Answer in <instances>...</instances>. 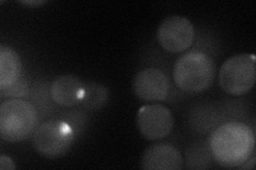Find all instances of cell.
Segmentation results:
<instances>
[{
	"label": "cell",
	"mask_w": 256,
	"mask_h": 170,
	"mask_svg": "<svg viewBox=\"0 0 256 170\" xmlns=\"http://www.w3.org/2000/svg\"><path fill=\"white\" fill-rule=\"evenodd\" d=\"M255 162H256L255 153H253V155L248 159L244 164H242L238 167V169H253L255 167Z\"/></svg>",
	"instance_id": "9a60e30c"
},
{
	"label": "cell",
	"mask_w": 256,
	"mask_h": 170,
	"mask_svg": "<svg viewBox=\"0 0 256 170\" xmlns=\"http://www.w3.org/2000/svg\"><path fill=\"white\" fill-rule=\"evenodd\" d=\"M132 87L134 96L143 101H164L169 94L170 82L162 70L148 67L134 77Z\"/></svg>",
	"instance_id": "ba28073f"
},
{
	"label": "cell",
	"mask_w": 256,
	"mask_h": 170,
	"mask_svg": "<svg viewBox=\"0 0 256 170\" xmlns=\"http://www.w3.org/2000/svg\"><path fill=\"white\" fill-rule=\"evenodd\" d=\"M216 77V63L205 52L192 50L180 55L173 67V80L180 90L201 93L210 88Z\"/></svg>",
	"instance_id": "7a4b0ae2"
},
{
	"label": "cell",
	"mask_w": 256,
	"mask_h": 170,
	"mask_svg": "<svg viewBox=\"0 0 256 170\" xmlns=\"http://www.w3.org/2000/svg\"><path fill=\"white\" fill-rule=\"evenodd\" d=\"M84 83L73 75H62L56 78L50 86L54 102L64 108L78 105L84 97Z\"/></svg>",
	"instance_id": "30bf717a"
},
{
	"label": "cell",
	"mask_w": 256,
	"mask_h": 170,
	"mask_svg": "<svg viewBox=\"0 0 256 170\" xmlns=\"http://www.w3.org/2000/svg\"><path fill=\"white\" fill-rule=\"evenodd\" d=\"M137 126L144 139L159 141L172 132L174 117L172 112L162 104H146L138 112Z\"/></svg>",
	"instance_id": "52a82bcc"
},
{
	"label": "cell",
	"mask_w": 256,
	"mask_h": 170,
	"mask_svg": "<svg viewBox=\"0 0 256 170\" xmlns=\"http://www.w3.org/2000/svg\"><path fill=\"white\" fill-rule=\"evenodd\" d=\"M38 113L31 103L22 99H8L0 105V137L4 142H22L34 134Z\"/></svg>",
	"instance_id": "3957f363"
},
{
	"label": "cell",
	"mask_w": 256,
	"mask_h": 170,
	"mask_svg": "<svg viewBox=\"0 0 256 170\" xmlns=\"http://www.w3.org/2000/svg\"><path fill=\"white\" fill-rule=\"evenodd\" d=\"M75 133L64 120H48L36 128L32 143L40 156L47 159H59L70 150Z\"/></svg>",
	"instance_id": "5b68a950"
},
{
	"label": "cell",
	"mask_w": 256,
	"mask_h": 170,
	"mask_svg": "<svg viewBox=\"0 0 256 170\" xmlns=\"http://www.w3.org/2000/svg\"><path fill=\"white\" fill-rule=\"evenodd\" d=\"M256 80V58L251 53L230 56L219 70V84L222 90L232 96L249 93Z\"/></svg>",
	"instance_id": "277c9868"
},
{
	"label": "cell",
	"mask_w": 256,
	"mask_h": 170,
	"mask_svg": "<svg viewBox=\"0 0 256 170\" xmlns=\"http://www.w3.org/2000/svg\"><path fill=\"white\" fill-rule=\"evenodd\" d=\"M47 1H43V0H31V1H20V3H22V4H24V5H29V6H38V5H42V4H44V3H46Z\"/></svg>",
	"instance_id": "2e32d148"
},
{
	"label": "cell",
	"mask_w": 256,
	"mask_h": 170,
	"mask_svg": "<svg viewBox=\"0 0 256 170\" xmlns=\"http://www.w3.org/2000/svg\"><path fill=\"white\" fill-rule=\"evenodd\" d=\"M196 38L194 26L182 15H170L166 17L157 29V39L162 49L170 53L186 51Z\"/></svg>",
	"instance_id": "8992f818"
},
{
	"label": "cell",
	"mask_w": 256,
	"mask_h": 170,
	"mask_svg": "<svg viewBox=\"0 0 256 170\" xmlns=\"http://www.w3.org/2000/svg\"><path fill=\"white\" fill-rule=\"evenodd\" d=\"M16 168L13 160L4 155L0 157V169L2 170H14Z\"/></svg>",
	"instance_id": "5bb4252c"
},
{
	"label": "cell",
	"mask_w": 256,
	"mask_h": 170,
	"mask_svg": "<svg viewBox=\"0 0 256 170\" xmlns=\"http://www.w3.org/2000/svg\"><path fill=\"white\" fill-rule=\"evenodd\" d=\"M109 99V92L107 87L98 82L84 83V97L79 105L88 111H98L107 104Z\"/></svg>",
	"instance_id": "7c38bea8"
},
{
	"label": "cell",
	"mask_w": 256,
	"mask_h": 170,
	"mask_svg": "<svg viewBox=\"0 0 256 170\" xmlns=\"http://www.w3.org/2000/svg\"><path fill=\"white\" fill-rule=\"evenodd\" d=\"M140 166L144 170H180L184 167V159L173 145L158 143L143 151Z\"/></svg>",
	"instance_id": "9c48e42d"
},
{
	"label": "cell",
	"mask_w": 256,
	"mask_h": 170,
	"mask_svg": "<svg viewBox=\"0 0 256 170\" xmlns=\"http://www.w3.org/2000/svg\"><path fill=\"white\" fill-rule=\"evenodd\" d=\"M0 92H2V98L9 97L11 99H20L22 97L27 96L28 94L27 80L22 76L13 85L4 88V90H0Z\"/></svg>",
	"instance_id": "4fadbf2b"
},
{
	"label": "cell",
	"mask_w": 256,
	"mask_h": 170,
	"mask_svg": "<svg viewBox=\"0 0 256 170\" xmlns=\"http://www.w3.org/2000/svg\"><path fill=\"white\" fill-rule=\"evenodd\" d=\"M208 146L216 163L238 168L255 153V134L249 126L233 121L216 129Z\"/></svg>",
	"instance_id": "6da1fadb"
},
{
	"label": "cell",
	"mask_w": 256,
	"mask_h": 170,
	"mask_svg": "<svg viewBox=\"0 0 256 170\" xmlns=\"http://www.w3.org/2000/svg\"><path fill=\"white\" fill-rule=\"evenodd\" d=\"M22 59L9 46H0V90L10 87L22 77Z\"/></svg>",
	"instance_id": "8fae6325"
}]
</instances>
